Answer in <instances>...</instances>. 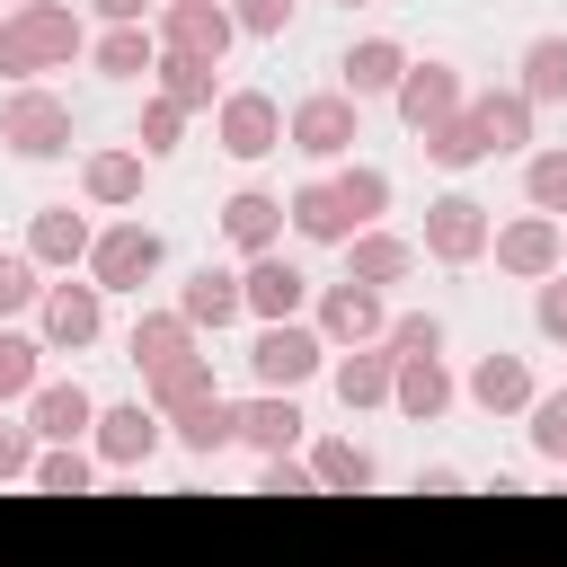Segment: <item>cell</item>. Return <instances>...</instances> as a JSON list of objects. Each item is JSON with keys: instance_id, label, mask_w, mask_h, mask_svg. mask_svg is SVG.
Masks as SVG:
<instances>
[{"instance_id": "obj_1", "label": "cell", "mask_w": 567, "mask_h": 567, "mask_svg": "<svg viewBox=\"0 0 567 567\" xmlns=\"http://www.w3.org/2000/svg\"><path fill=\"white\" fill-rule=\"evenodd\" d=\"M89 53V27L71 0H18L0 9V80H35V71H71Z\"/></svg>"}, {"instance_id": "obj_2", "label": "cell", "mask_w": 567, "mask_h": 567, "mask_svg": "<svg viewBox=\"0 0 567 567\" xmlns=\"http://www.w3.org/2000/svg\"><path fill=\"white\" fill-rule=\"evenodd\" d=\"M71 133H80L71 97H53L44 80H9V97H0V142H9L18 159H71Z\"/></svg>"}, {"instance_id": "obj_3", "label": "cell", "mask_w": 567, "mask_h": 567, "mask_svg": "<svg viewBox=\"0 0 567 567\" xmlns=\"http://www.w3.org/2000/svg\"><path fill=\"white\" fill-rule=\"evenodd\" d=\"M284 142H292L301 159H319V168L354 159V142H363V97H346V89H310V97L284 115Z\"/></svg>"}, {"instance_id": "obj_4", "label": "cell", "mask_w": 567, "mask_h": 567, "mask_svg": "<svg viewBox=\"0 0 567 567\" xmlns=\"http://www.w3.org/2000/svg\"><path fill=\"white\" fill-rule=\"evenodd\" d=\"M248 372H257V390H301V381L328 372V337H319L310 319H257Z\"/></svg>"}, {"instance_id": "obj_5", "label": "cell", "mask_w": 567, "mask_h": 567, "mask_svg": "<svg viewBox=\"0 0 567 567\" xmlns=\"http://www.w3.org/2000/svg\"><path fill=\"white\" fill-rule=\"evenodd\" d=\"M159 266H168V239H159L151 221H106V230L89 239V284H97V292H142Z\"/></svg>"}, {"instance_id": "obj_6", "label": "cell", "mask_w": 567, "mask_h": 567, "mask_svg": "<svg viewBox=\"0 0 567 567\" xmlns=\"http://www.w3.org/2000/svg\"><path fill=\"white\" fill-rule=\"evenodd\" d=\"M159 443H168V416H159L151 399H115V408L89 416V452H97V470H115V478H133Z\"/></svg>"}, {"instance_id": "obj_7", "label": "cell", "mask_w": 567, "mask_h": 567, "mask_svg": "<svg viewBox=\"0 0 567 567\" xmlns=\"http://www.w3.org/2000/svg\"><path fill=\"white\" fill-rule=\"evenodd\" d=\"M35 337H44V354H80V346H97L106 337V292L80 275H62V284H44L35 292Z\"/></svg>"}, {"instance_id": "obj_8", "label": "cell", "mask_w": 567, "mask_h": 567, "mask_svg": "<svg viewBox=\"0 0 567 567\" xmlns=\"http://www.w3.org/2000/svg\"><path fill=\"white\" fill-rule=\"evenodd\" d=\"M213 142L257 168V159L284 151V106H275L266 89H221V97H213Z\"/></svg>"}, {"instance_id": "obj_9", "label": "cell", "mask_w": 567, "mask_h": 567, "mask_svg": "<svg viewBox=\"0 0 567 567\" xmlns=\"http://www.w3.org/2000/svg\"><path fill=\"white\" fill-rule=\"evenodd\" d=\"M487 230H496V213H487L470 186H452V195L425 204V257H434V266H478V257H487Z\"/></svg>"}, {"instance_id": "obj_10", "label": "cell", "mask_w": 567, "mask_h": 567, "mask_svg": "<svg viewBox=\"0 0 567 567\" xmlns=\"http://www.w3.org/2000/svg\"><path fill=\"white\" fill-rule=\"evenodd\" d=\"M151 18H159L151 35H159L168 53H195V62H221V53L239 44V18H230V0H159Z\"/></svg>"}, {"instance_id": "obj_11", "label": "cell", "mask_w": 567, "mask_h": 567, "mask_svg": "<svg viewBox=\"0 0 567 567\" xmlns=\"http://www.w3.org/2000/svg\"><path fill=\"white\" fill-rule=\"evenodd\" d=\"M310 328H319L328 346H372V337L390 328V301L346 275V284H319V292H310Z\"/></svg>"}, {"instance_id": "obj_12", "label": "cell", "mask_w": 567, "mask_h": 567, "mask_svg": "<svg viewBox=\"0 0 567 567\" xmlns=\"http://www.w3.org/2000/svg\"><path fill=\"white\" fill-rule=\"evenodd\" d=\"M310 292H319V284H310L284 248H257V257L239 266V301H248V319H301Z\"/></svg>"}, {"instance_id": "obj_13", "label": "cell", "mask_w": 567, "mask_h": 567, "mask_svg": "<svg viewBox=\"0 0 567 567\" xmlns=\"http://www.w3.org/2000/svg\"><path fill=\"white\" fill-rule=\"evenodd\" d=\"M487 257H496V275L540 284V275L558 266V213H514V221H496V230H487Z\"/></svg>"}, {"instance_id": "obj_14", "label": "cell", "mask_w": 567, "mask_h": 567, "mask_svg": "<svg viewBox=\"0 0 567 567\" xmlns=\"http://www.w3.org/2000/svg\"><path fill=\"white\" fill-rule=\"evenodd\" d=\"M452 399H461V381H452L443 354H399V363H390V408H399L408 425H443Z\"/></svg>"}, {"instance_id": "obj_15", "label": "cell", "mask_w": 567, "mask_h": 567, "mask_svg": "<svg viewBox=\"0 0 567 567\" xmlns=\"http://www.w3.org/2000/svg\"><path fill=\"white\" fill-rule=\"evenodd\" d=\"M461 97H470V89H461V71H452V62H434V53H425V62L408 53V71H399V89H390V106H399V124H408V133L443 124Z\"/></svg>"}, {"instance_id": "obj_16", "label": "cell", "mask_w": 567, "mask_h": 567, "mask_svg": "<svg viewBox=\"0 0 567 567\" xmlns=\"http://www.w3.org/2000/svg\"><path fill=\"white\" fill-rule=\"evenodd\" d=\"M532 390H540V381H532V363H523V354H505V346H487V354L461 372V399H470L478 416H523V408H532Z\"/></svg>"}, {"instance_id": "obj_17", "label": "cell", "mask_w": 567, "mask_h": 567, "mask_svg": "<svg viewBox=\"0 0 567 567\" xmlns=\"http://www.w3.org/2000/svg\"><path fill=\"white\" fill-rule=\"evenodd\" d=\"M239 408V443L266 461V452H301L310 416H301V390H257V399H230Z\"/></svg>"}, {"instance_id": "obj_18", "label": "cell", "mask_w": 567, "mask_h": 567, "mask_svg": "<svg viewBox=\"0 0 567 567\" xmlns=\"http://www.w3.org/2000/svg\"><path fill=\"white\" fill-rule=\"evenodd\" d=\"M284 221H292L310 248H346V239H354V213H346L337 177H301V186L284 195Z\"/></svg>"}, {"instance_id": "obj_19", "label": "cell", "mask_w": 567, "mask_h": 567, "mask_svg": "<svg viewBox=\"0 0 567 567\" xmlns=\"http://www.w3.org/2000/svg\"><path fill=\"white\" fill-rule=\"evenodd\" d=\"M328 381H337L346 416L390 408V346H381V337H372V346H328Z\"/></svg>"}, {"instance_id": "obj_20", "label": "cell", "mask_w": 567, "mask_h": 567, "mask_svg": "<svg viewBox=\"0 0 567 567\" xmlns=\"http://www.w3.org/2000/svg\"><path fill=\"white\" fill-rule=\"evenodd\" d=\"M18 408H27L35 443H89V416H97V399H89L80 381H35Z\"/></svg>"}, {"instance_id": "obj_21", "label": "cell", "mask_w": 567, "mask_h": 567, "mask_svg": "<svg viewBox=\"0 0 567 567\" xmlns=\"http://www.w3.org/2000/svg\"><path fill=\"white\" fill-rule=\"evenodd\" d=\"M168 443H177V452H195V461H221V452L239 443V408H230L221 390H204V399L168 408Z\"/></svg>"}, {"instance_id": "obj_22", "label": "cell", "mask_w": 567, "mask_h": 567, "mask_svg": "<svg viewBox=\"0 0 567 567\" xmlns=\"http://www.w3.org/2000/svg\"><path fill=\"white\" fill-rule=\"evenodd\" d=\"M142 177H151V159H142V151H124V142H106V151H89V159H80V195H89L97 213L142 204Z\"/></svg>"}, {"instance_id": "obj_23", "label": "cell", "mask_w": 567, "mask_h": 567, "mask_svg": "<svg viewBox=\"0 0 567 567\" xmlns=\"http://www.w3.org/2000/svg\"><path fill=\"white\" fill-rule=\"evenodd\" d=\"M89 213H71V204H44L35 221H27V257L44 266V275H71V266H89Z\"/></svg>"}, {"instance_id": "obj_24", "label": "cell", "mask_w": 567, "mask_h": 567, "mask_svg": "<svg viewBox=\"0 0 567 567\" xmlns=\"http://www.w3.org/2000/svg\"><path fill=\"white\" fill-rule=\"evenodd\" d=\"M346 275H354V284H372V292H390V284H408V275H416V239H399V230L363 221V230L346 239Z\"/></svg>"}, {"instance_id": "obj_25", "label": "cell", "mask_w": 567, "mask_h": 567, "mask_svg": "<svg viewBox=\"0 0 567 567\" xmlns=\"http://www.w3.org/2000/svg\"><path fill=\"white\" fill-rule=\"evenodd\" d=\"M399 71H408V44H399V35H354L346 62H337V89H346V97H390Z\"/></svg>"}, {"instance_id": "obj_26", "label": "cell", "mask_w": 567, "mask_h": 567, "mask_svg": "<svg viewBox=\"0 0 567 567\" xmlns=\"http://www.w3.org/2000/svg\"><path fill=\"white\" fill-rule=\"evenodd\" d=\"M310 478H319V496H372L381 487V461L354 434H319L310 443Z\"/></svg>"}, {"instance_id": "obj_27", "label": "cell", "mask_w": 567, "mask_h": 567, "mask_svg": "<svg viewBox=\"0 0 567 567\" xmlns=\"http://www.w3.org/2000/svg\"><path fill=\"white\" fill-rule=\"evenodd\" d=\"M221 239H230L239 257H257V248H284V195H266V186H239V195L221 204Z\"/></svg>"}, {"instance_id": "obj_28", "label": "cell", "mask_w": 567, "mask_h": 567, "mask_svg": "<svg viewBox=\"0 0 567 567\" xmlns=\"http://www.w3.org/2000/svg\"><path fill=\"white\" fill-rule=\"evenodd\" d=\"M177 310L195 319V337H204V328L221 337L230 319H248V301H239V275H230V266H195V275L177 284Z\"/></svg>"}, {"instance_id": "obj_29", "label": "cell", "mask_w": 567, "mask_h": 567, "mask_svg": "<svg viewBox=\"0 0 567 567\" xmlns=\"http://www.w3.org/2000/svg\"><path fill=\"white\" fill-rule=\"evenodd\" d=\"M470 115H478V133H487V159H505V151H532V97L523 89H478L470 97Z\"/></svg>"}, {"instance_id": "obj_30", "label": "cell", "mask_w": 567, "mask_h": 567, "mask_svg": "<svg viewBox=\"0 0 567 567\" xmlns=\"http://www.w3.org/2000/svg\"><path fill=\"white\" fill-rule=\"evenodd\" d=\"M416 151H425V159H434L443 177H470V168L487 159V133H478V115H470V97H461V106H452L443 124H425V133H416Z\"/></svg>"}, {"instance_id": "obj_31", "label": "cell", "mask_w": 567, "mask_h": 567, "mask_svg": "<svg viewBox=\"0 0 567 567\" xmlns=\"http://www.w3.org/2000/svg\"><path fill=\"white\" fill-rule=\"evenodd\" d=\"M195 346H204V337H195V319H186L177 301H168V310H142L133 337H124V354H133L142 372H159V363H177V354H195Z\"/></svg>"}, {"instance_id": "obj_32", "label": "cell", "mask_w": 567, "mask_h": 567, "mask_svg": "<svg viewBox=\"0 0 567 567\" xmlns=\"http://www.w3.org/2000/svg\"><path fill=\"white\" fill-rule=\"evenodd\" d=\"M89 62H97L106 80H151V62H159V35H151V18H124V27L89 35Z\"/></svg>"}, {"instance_id": "obj_33", "label": "cell", "mask_w": 567, "mask_h": 567, "mask_svg": "<svg viewBox=\"0 0 567 567\" xmlns=\"http://www.w3.org/2000/svg\"><path fill=\"white\" fill-rule=\"evenodd\" d=\"M27 487H35V496H89V487H97V452H89V443H35Z\"/></svg>"}, {"instance_id": "obj_34", "label": "cell", "mask_w": 567, "mask_h": 567, "mask_svg": "<svg viewBox=\"0 0 567 567\" xmlns=\"http://www.w3.org/2000/svg\"><path fill=\"white\" fill-rule=\"evenodd\" d=\"M213 71H221V62H195V53H168V44H159V62H151V89H159L168 106L204 115V106L221 97V89H213Z\"/></svg>"}, {"instance_id": "obj_35", "label": "cell", "mask_w": 567, "mask_h": 567, "mask_svg": "<svg viewBox=\"0 0 567 567\" xmlns=\"http://www.w3.org/2000/svg\"><path fill=\"white\" fill-rule=\"evenodd\" d=\"M204 390H221L204 346H195V354H177V363H159V372H142V399H151L159 416H168V408H186V399H204Z\"/></svg>"}, {"instance_id": "obj_36", "label": "cell", "mask_w": 567, "mask_h": 567, "mask_svg": "<svg viewBox=\"0 0 567 567\" xmlns=\"http://www.w3.org/2000/svg\"><path fill=\"white\" fill-rule=\"evenodd\" d=\"M514 71H523L514 89H523L532 106H567V35H532Z\"/></svg>"}, {"instance_id": "obj_37", "label": "cell", "mask_w": 567, "mask_h": 567, "mask_svg": "<svg viewBox=\"0 0 567 567\" xmlns=\"http://www.w3.org/2000/svg\"><path fill=\"white\" fill-rule=\"evenodd\" d=\"M35 381H44V337H27V328L0 319V408H18Z\"/></svg>"}, {"instance_id": "obj_38", "label": "cell", "mask_w": 567, "mask_h": 567, "mask_svg": "<svg viewBox=\"0 0 567 567\" xmlns=\"http://www.w3.org/2000/svg\"><path fill=\"white\" fill-rule=\"evenodd\" d=\"M337 195H346V213H354V230H363V221L390 213V168H372V159H337Z\"/></svg>"}, {"instance_id": "obj_39", "label": "cell", "mask_w": 567, "mask_h": 567, "mask_svg": "<svg viewBox=\"0 0 567 567\" xmlns=\"http://www.w3.org/2000/svg\"><path fill=\"white\" fill-rule=\"evenodd\" d=\"M523 204H532V213H558V221H567V142H558V151H532V159H523Z\"/></svg>"}, {"instance_id": "obj_40", "label": "cell", "mask_w": 567, "mask_h": 567, "mask_svg": "<svg viewBox=\"0 0 567 567\" xmlns=\"http://www.w3.org/2000/svg\"><path fill=\"white\" fill-rule=\"evenodd\" d=\"M523 434H532V452L558 470V461H567V390H532V408H523Z\"/></svg>"}, {"instance_id": "obj_41", "label": "cell", "mask_w": 567, "mask_h": 567, "mask_svg": "<svg viewBox=\"0 0 567 567\" xmlns=\"http://www.w3.org/2000/svg\"><path fill=\"white\" fill-rule=\"evenodd\" d=\"M35 292H44V266H35L27 248H0V319L35 310Z\"/></svg>"}, {"instance_id": "obj_42", "label": "cell", "mask_w": 567, "mask_h": 567, "mask_svg": "<svg viewBox=\"0 0 567 567\" xmlns=\"http://www.w3.org/2000/svg\"><path fill=\"white\" fill-rule=\"evenodd\" d=\"M177 133H186V106H168V97H151V106H142V133H133V151H142V159L159 168V159L177 151Z\"/></svg>"}, {"instance_id": "obj_43", "label": "cell", "mask_w": 567, "mask_h": 567, "mask_svg": "<svg viewBox=\"0 0 567 567\" xmlns=\"http://www.w3.org/2000/svg\"><path fill=\"white\" fill-rule=\"evenodd\" d=\"M381 346H390V363H399V354H443V319H434V310H399V319L381 328Z\"/></svg>"}, {"instance_id": "obj_44", "label": "cell", "mask_w": 567, "mask_h": 567, "mask_svg": "<svg viewBox=\"0 0 567 567\" xmlns=\"http://www.w3.org/2000/svg\"><path fill=\"white\" fill-rule=\"evenodd\" d=\"M532 328H540L549 346H567V266H549V275L532 284Z\"/></svg>"}, {"instance_id": "obj_45", "label": "cell", "mask_w": 567, "mask_h": 567, "mask_svg": "<svg viewBox=\"0 0 567 567\" xmlns=\"http://www.w3.org/2000/svg\"><path fill=\"white\" fill-rule=\"evenodd\" d=\"M35 470V425H27V408L18 416H0V487H18Z\"/></svg>"}, {"instance_id": "obj_46", "label": "cell", "mask_w": 567, "mask_h": 567, "mask_svg": "<svg viewBox=\"0 0 567 567\" xmlns=\"http://www.w3.org/2000/svg\"><path fill=\"white\" fill-rule=\"evenodd\" d=\"M292 9H301V0H230L239 35H284V27H292Z\"/></svg>"}, {"instance_id": "obj_47", "label": "cell", "mask_w": 567, "mask_h": 567, "mask_svg": "<svg viewBox=\"0 0 567 567\" xmlns=\"http://www.w3.org/2000/svg\"><path fill=\"white\" fill-rule=\"evenodd\" d=\"M461 487H470V478H461V470H443V461H434V470H416V496H461Z\"/></svg>"}, {"instance_id": "obj_48", "label": "cell", "mask_w": 567, "mask_h": 567, "mask_svg": "<svg viewBox=\"0 0 567 567\" xmlns=\"http://www.w3.org/2000/svg\"><path fill=\"white\" fill-rule=\"evenodd\" d=\"M89 9H97V18H106V27H124V18H151V9H159V0H89Z\"/></svg>"}, {"instance_id": "obj_49", "label": "cell", "mask_w": 567, "mask_h": 567, "mask_svg": "<svg viewBox=\"0 0 567 567\" xmlns=\"http://www.w3.org/2000/svg\"><path fill=\"white\" fill-rule=\"evenodd\" d=\"M558 266H567V221H558Z\"/></svg>"}, {"instance_id": "obj_50", "label": "cell", "mask_w": 567, "mask_h": 567, "mask_svg": "<svg viewBox=\"0 0 567 567\" xmlns=\"http://www.w3.org/2000/svg\"><path fill=\"white\" fill-rule=\"evenodd\" d=\"M346 9H372V0H346Z\"/></svg>"}, {"instance_id": "obj_51", "label": "cell", "mask_w": 567, "mask_h": 567, "mask_svg": "<svg viewBox=\"0 0 567 567\" xmlns=\"http://www.w3.org/2000/svg\"><path fill=\"white\" fill-rule=\"evenodd\" d=\"M558 478H567V461H558Z\"/></svg>"}]
</instances>
